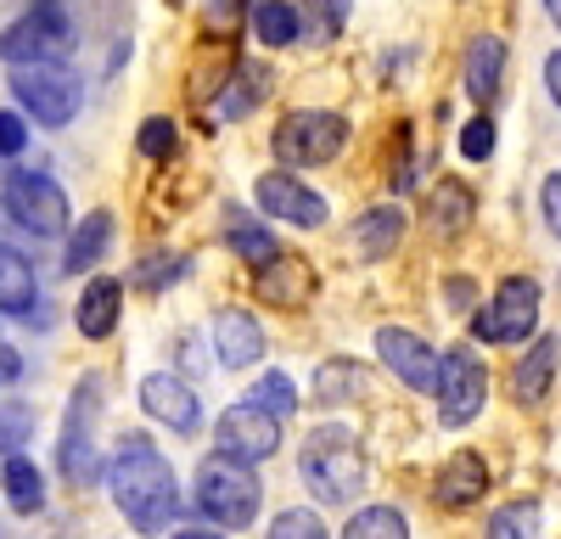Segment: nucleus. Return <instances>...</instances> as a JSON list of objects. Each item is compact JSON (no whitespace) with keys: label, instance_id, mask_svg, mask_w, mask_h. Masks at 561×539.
<instances>
[{"label":"nucleus","instance_id":"obj_1","mask_svg":"<svg viewBox=\"0 0 561 539\" xmlns=\"http://www.w3.org/2000/svg\"><path fill=\"white\" fill-rule=\"evenodd\" d=\"M107 483H113V506L129 517L135 534H163L174 517H180V483H174V467L158 456L152 438L140 433H124L118 456L107 467Z\"/></svg>","mask_w":561,"mask_h":539},{"label":"nucleus","instance_id":"obj_2","mask_svg":"<svg viewBox=\"0 0 561 539\" xmlns=\"http://www.w3.org/2000/svg\"><path fill=\"white\" fill-rule=\"evenodd\" d=\"M264 506V483L253 478V467H237L225 456H208L197 467V512L219 528H248Z\"/></svg>","mask_w":561,"mask_h":539},{"label":"nucleus","instance_id":"obj_3","mask_svg":"<svg viewBox=\"0 0 561 539\" xmlns=\"http://www.w3.org/2000/svg\"><path fill=\"white\" fill-rule=\"evenodd\" d=\"M304 483L314 489V501L325 506H348L365 489V456L348 444L343 427H320L304 449Z\"/></svg>","mask_w":561,"mask_h":539},{"label":"nucleus","instance_id":"obj_4","mask_svg":"<svg viewBox=\"0 0 561 539\" xmlns=\"http://www.w3.org/2000/svg\"><path fill=\"white\" fill-rule=\"evenodd\" d=\"M68 45H73V18L57 7V0H39L34 12H23L18 23L0 28V62H7V68L62 62Z\"/></svg>","mask_w":561,"mask_h":539},{"label":"nucleus","instance_id":"obj_5","mask_svg":"<svg viewBox=\"0 0 561 539\" xmlns=\"http://www.w3.org/2000/svg\"><path fill=\"white\" fill-rule=\"evenodd\" d=\"M348 141V124L337 113H320V107H298L275 124V158L287 169H314V163H332Z\"/></svg>","mask_w":561,"mask_h":539},{"label":"nucleus","instance_id":"obj_6","mask_svg":"<svg viewBox=\"0 0 561 539\" xmlns=\"http://www.w3.org/2000/svg\"><path fill=\"white\" fill-rule=\"evenodd\" d=\"M102 382L84 377L73 388V404H68V422H62V444H57V461H62V478L73 489H90L102 478V456H96V411H102Z\"/></svg>","mask_w":561,"mask_h":539},{"label":"nucleus","instance_id":"obj_7","mask_svg":"<svg viewBox=\"0 0 561 539\" xmlns=\"http://www.w3.org/2000/svg\"><path fill=\"white\" fill-rule=\"evenodd\" d=\"M12 96H18L23 113H34V124L62 129L79 113L84 90H79V79L62 62H34V68H12Z\"/></svg>","mask_w":561,"mask_h":539},{"label":"nucleus","instance_id":"obj_8","mask_svg":"<svg viewBox=\"0 0 561 539\" xmlns=\"http://www.w3.org/2000/svg\"><path fill=\"white\" fill-rule=\"evenodd\" d=\"M539 326V287L528 276H505L494 298L472 314V337L478 343H528Z\"/></svg>","mask_w":561,"mask_h":539},{"label":"nucleus","instance_id":"obj_9","mask_svg":"<svg viewBox=\"0 0 561 539\" xmlns=\"http://www.w3.org/2000/svg\"><path fill=\"white\" fill-rule=\"evenodd\" d=\"M433 399H438L444 427H466V422L483 411V399H489V371H483V359H478L472 348H449V354L438 359Z\"/></svg>","mask_w":561,"mask_h":539},{"label":"nucleus","instance_id":"obj_10","mask_svg":"<svg viewBox=\"0 0 561 539\" xmlns=\"http://www.w3.org/2000/svg\"><path fill=\"white\" fill-rule=\"evenodd\" d=\"M7 214L28 237H62L68 231V197H62L57 180L39 174V169H18L7 180Z\"/></svg>","mask_w":561,"mask_h":539},{"label":"nucleus","instance_id":"obj_11","mask_svg":"<svg viewBox=\"0 0 561 539\" xmlns=\"http://www.w3.org/2000/svg\"><path fill=\"white\" fill-rule=\"evenodd\" d=\"M214 449L225 461H237V467H259V461H270L280 449V422L242 399V404H230V411L214 422Z\"/></svg>","mask_w":561,"mask_h":539},{"label":"nucleus","instance_id":"obj_12","mask_svg":"<svg viewBox=\"0 0 561 539\" xmlns=\"http://www.w3.org/2000/svg\"><path fill=\"white\" fill-rule=\"evenodd\" d=\"M259 208L287 219V225H304V231H314V225H325V197L309 192L298 174L275 169V174H259Z\"/></svg>","mask_w":561,"mask_h":539},{"label":"nucleus","instance_id":"obj_13","mask_svg":"<svg viewBox=\"0 0 561 539\" xmlns=\"http://www.w3.org/2000/svg\"><path fill=\"white\" fill-rule=\"evenodd\" d=\"M377 348H382V366H388L399 382H410L415 393H433V382H438V354L421 343L415 332L382 326V332H377Z\"/></svg>","mask_w":561,"mask_h":539},{"label":"nucleus","instance_id":"obj_14","mask_svg":"<svg viewBox=\"0 0 561 539\" xmlns=\"http://www.w3.org/2000/svg\"><path fill=\"white\" fill-rule=\"evenodd\" d=\"M140 404H147V416L152 422H163V427H174V433H197V393L185 388L180 377H169V371H158V377H147L140 382Z\"/></svg>","mask_w":561,"mask_h":539},{"label":"nucleus","instance_id":"obj_15","mask_svg":"<svg viewBox=\"0 0 561 539\" xmlns=\"http://www.w3.org/2000/svg\"><path fill=\"white\" fill-rule=\"evenodd\" d=\"M483 489H489V467H483V456L478 449H455V456L444 461V472H438V506L444 512H466L472 501H483Z\"/></svg>","mask_w":561,"mask_h":539},{"label":"nucleus","instance_id":"obj_16","mask_svg":"<svg viewBox=\"0 0 561 539\" xmlns=\"http://www.w3.org/2000/svg\"><path fill=\"white\" fill-rule=\"evenodd\" d=\"M214 348H219V366L242 371V366H253V359L264 354V332H259L253 314L219 309V314H214Z\"/></svg>","mask_w":561,"mask_h":539},{"label":"nucleus","instance_id":"obj_17","mask_svg":"<svg viewBox=\"0 0 561 539\" xmlns=\"http://www.w3.org/2000/svg\"><path fill=\"white\" fill-rule=\"evenodd\" d=\"M500 73H505V39L500 34H478L472 45H466V96L494 102L500 96Z\"/></svg>","mask_w":561,"mask_h":539},{"label":"nucleus","instance_id":"obj_18","mask_svg":"<svg viewBox=\"0 0 561 539\" xmlns=\"http://www.w3.org/2000/svg\"><path fill=\"white\" fill-rule=\"evenodd\" d=\"M124 298V282H113V276H96L84 293H79V332L90 337V343H102V337H113V326H118V303Z\"/></svg>","mask_w":561,"mask_h":539},{"label":"nucleus","instance_id":"obj_19","mask_svg":"<svg viewBox=\"0 0 561 539\" xmlns=\"http://www.w3.org/2000/svg\"><path fill=\"white\" fill-rule=\"evenodd\" d=\"M34 303H39L34 264L18 248L0 242V309H7V314H34Z\"/></svg>","mask_w":561,"mask_h":539},{"label":"nucleus","instance_id":"obj_20","mask_svg":"<svg viewBox=\"0 0 561 539\" xmlns=\"http://www.w3.org/2000/svg\"><path fill=\"white\" fill-rule=\"evenodd\" d=\"M472 186H460V180H438V192L427 197V225L433 237H460L466 225H472Z\"/></svg>","mask_w":561,"mask_h":539},{"label":"nucleus","instance_id":"obj_21","mask_svg":"<svg viewBox=\"0 0 561 539\" xmlns=\"http://www.w3.org/2000/svg\"><path fill=\"white\" fill-rule=\"evenodd\" d=\"M550 377H556V337H534V348L517 359V371H511V393L523 404H539L550 393Z\"/></svg>","mask_w":561,"mask_h":539},{"label":"nucleus","instance_id":"obj_22","mask_svg":"<svg viewBox=\"0 0 561 539\" xmlns=\"http://www.w3.org/2000/svg\"><path fill=\"white\" fill-rule=\"evenodd\" d=\"M399 242H404V214L399 208H370V214L354 219V248L365 259H388Z\"/></svg>","mask_w":561,"mask_h":539},{"label":"nucleus","instance_id":"obj_23","mask_svg":"<svg viewBox=\"0 0 561 539\" xmlns=\"http://www.w3.org/2000/svg\"><path fill=\"white\" fill-rule=\"evenodd\" d=\"M107 242H113V214H107V208L84 214V219H79V231L68 237V259H62V270H68V276L90 270V264H96V259L107 253Z\"/></svg>","mask_w":561,"mask_h":539},{"label":"nucleus","instance_id":"obj_24","mask_svg":"<svg viewBox=\"0 0 561 539\" xmlns=\"http://www.w3.org/2000/svg\"><path fill=\"white\" fill-rule=\"evenodd\" d=\"M259 293H264L270 303H280V309H298V303H304V293H309V270H304V264H293L287 253H280L275 264H264V270H259Z\"/></svg>","mask_w":561,"mask_h":539},{"label":"nucleus","instance_id":"obj_25","mask_svg":"<svg viewBox=\"0 0 561 539\" xmlns=\"http://www.w3.org/2000/svg\"><path fill=\"white\" fill-rule=\"evenodd\" d=\"M370 388L365 366H354V359H325V366L314 371V399L320 404H343V399H359Z\"/></svg>","mask_w":561,"mask_h":539},{"label":"nucleus","instance_id":"obj_26","mask_svg":"<svg viewBox=\"0 0 561 539\" xmlns=\"http://www.w3.org/2000/svg\"><path fill=\"white\" fill-rule=\"evenodd\" d=\"M225 242L237 248V253H242L253 270H264V264H275V259H280V242L264 231V225H248L237 208H230V231H225Z\"/></svg>","mask_w":561,"mask_h":539},{"label":"nucleus","instance_id":"obj_27","mask_svg":"<svg viewBox=\"0 0 561 539\" xmlns=\"http://www.w3.org/2000/svg\"><path fill=\"white\" fill-rule=\"evenodd\" d=\"M7 501H12L23 517H34V512L45 506V478H39V467H34L28 456H7Z\"/></svg>","mask_w":561,"mask_h":539},{"label":"nucleus","instance_id":"obj_28","mask_svg":"<svg viewBox=\"0 0 561 539\" xmlns=\"http://www.w3.org/2000/svg\"><path fill=\"white\" fill-rule=\"evenodd\" d=\"M253 34L264 45H293L298 39V7H287V0H259L253 7Z\"/></svg>","mask_w":561,"mask_h":539},{"label":"nucleus","instance_id":"obj_29","mask_svg":"<svg viewBox=\"0 0 561 539\" xmlns=\"http://www.w3.org/2000/svg\"><path fill=\"white\" fill-rule=\"evenodd\" d=\"M348 7H354V0H304V12H298V34L337 39V34H343V23H348Z\"/></svg>","mask_w":561,"mask_h":539},{"label":"nucleus","instance_id":"obj_30","mask_svg":"<svg viewBox=\"0 0 561 539\" xmlns=\"http://www.w3.org/2000/svg\"><path fill=\"white\" fill-rule=\"evenodd\" d=\"M343 539H410V528H404V517L393 506H365V512L348 517Z\"/></svg>","mask_w":561,"mask_h":539},{"label":"nucleus","instance_id":"obj_31","mask_svg":"<svg viewBox=\"0 0 561 539\" xmlns=\"http://www.w3.org/2000/svg\"><path fill=\"white\" fill-rule=\"evenodd\" d=\"M270 96V68H237V79H230V90H225V102H219V113L225 118H237V113H248L253 102H264Z\"/></svg>","mask_w":561,"mask_h":539},{"label":"nucleus","instance_id":"obj_32","mask_svg":"<svg viewBox=\"0 0 561 539\" xmlns=\"http://www.w3.org/2000/svg\"><path fill=\"white\" fill-rule=\"evenodd\" d=\"M248 404H259V411H270V416L280 422V416H293V411H298V388H293V377H280V371H264Z\"/></svg>","mask_w":561,"mask_h":539},{"label":"nucleus","instance_id":"obj_33","mask_svg":"<svg viewBox=\"0 0 561 539\" xmlns=\"http://www.w3.org/2000/svg\"><path fill=\"white\" fill-rule=\"evenodd\" d=\"M534 523H539L534 501H511L489 517V539H534Z\"/></svg>","mask_w":561,"mask_h":539},{"label":"nucleus","instance_id":"obj_34","mask_svg":"<svg viewBox=\"0 0 561 539\" xmlns=\"http://www.w3.org/2000/svg\"><path fill=\"white\" fill-rule=\"evenodd\" d=\"M23 438H34V411H28L23 399L0 404V456H18Z\"/></svg>","mask_w":561,"mask_h":539},{"label":"nucleus","instance_id":"obj_35","mask_svg":"<svg viewBox=\"0 0 561 539\" xmlns=\"http://www.w3.org/2000/svg\"><path fill=\"white\" fill-rule=\"evenodd\" d=\"M135 147H140V158H174V124L169 118H147L140 135H135Z\"/></svg>","mask_w":561,"mask_h":539},{"label":"nucleus","instance_id":"obj_36","mask_svg":"<svg viewBox=\"0 0 561 539\" xmlns=\"http://www.w3.org/2000/svg\"><path fill=\"white\" fill-rule=\"evenodd\" d=\"M270 539H325V523L314 512H280L275 528H270Z\"/></svg>","mask_w":561,"mask_h":539},{"label":"nucleus","instance_id":"obj_37","mask_svg":"<svg viewBox=\"0 0 561 539\" xmlns=\"http://www.w3.org/2000/svg\"><path fill=\"white\" fill-rule=\"evenodd\" d=\"M460 152L472 158V163H483V158L494 152V124H489V118H472V124H466V129H460Z\"/></svg>","mask_w":561,"mask_h":539},{"label":"nucleus","instance_id":"obj_38","mask_svg":"<svg viewBox=\"0 0 561 539\" xmlns=\"http://www.w3.org/2000/svg\"><path fill=\"white\" fill-rule=\"evenodd\" d=\"M28 147V124L18 113H0V158H18Z\"/></svg>","mask_w":561,"mask_h":539},{"label":"nucleus","instance_id":"obj_39","mask_svg":"<svg viewBox=\"0 0 561 539\" xmlns=\"http://www.w3.org/2000/svg\"><path fill=\"white\" fill-rule=\"evenodd\" d=\"M539 203H545V225H550V231L561 237V174H550V180H545Z\"/></svg>","mask_w":561,"mask_h":539},{"label":"nucleus","instance_id":"obj_40","mask_svg":"<svg viewBox=\"0 0 561 539\" xmlns=\"http://www.w3.org/2000/svg\"><path fill=\"white\" fill-rule=\"evenodd\" d=\"M180 270H185V264H180L174 253H158V264H147V270H140V282H147V287H158L163 276L174 282V276H180Z\"/></svg>","mask_w":561,"mask_h":539},{"label":"nucleus","instance_id":"obj_41","mask_svg":"<svg viewBox=\"0 0 561 539\" xmlns=\"http://www.w3.org/2000/svg\"><path fill=\"white\" fill-rule=\"evenodd\" d=\"M545 84H550V102L561 107V51H550V62H545Z\"/></svg>","mask_w":561,"mask_h":539},{"label":"nucleus","instance_id":"obj_42","mask_svg":"<svg viewBox=\"0 0 561 539\" xmlns=\"http://www.w3.org/2000/svg\"><path fill=\"white\" fill-rule=\"evenodd\" d=\"M449 298H455V309H466V298H472V282H449Z\"/></svg>","mask_w":561,"mask_h":539},{"label":"nucleus","instance_id":"obj_43","mask_svg":"<svg viewBox=\"0 0 561 539\" xmlns=\"http://www.w3.org/2000/svg\"><path fill=\"white\" fill-rule=\"evenodd\" d=\"M545 12H550V23L561 28V0H545Z\"/></svg>","mask_w":561,"mask_h":539},{"label":"nucleus","instance_id":"obj_44","mask_svg":"<svg viewBox=\"0 0 561 539\" xmlns=\"http://www.w3.org/2000/svg\"><path fill=\"white\" fill-rule=\"evenodd\" d=\"M174 539H219V534H197V528H192V534H174Z\"/></svg>","mask_w":561,"mask_h":539}]
</instances>
